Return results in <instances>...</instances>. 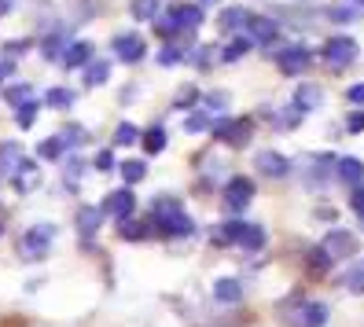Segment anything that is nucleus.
<instances>
[{
	"instance_id": "obj_1",
	"label": "nucleus",
	"mask_w": 364,
	"mask_h": 327,
	"mask_svg": "<svg viewBox=\"0 0 364 327\" xmlns=\"http://www.w3.org/2000/svg\"><path fill=\"white\" fill-rule=\"evenodd\" d=\"M210 136L218 144H228V147H247L250 136H254V118H218L210 125Z\"/></svg>"
},
{
	"instance_id": "obj_2",
	"label": "nucleus",
	"mask_w": 364,
	"mask_h": 327,
	"mask_svg": "<svg viewBox=\"0 0 364 327\" xmlns=\"http://www.w3.org/2000/svg\"><path fill=\"white\" fill-rule=\"evenodd\" d=\"M320 55H324V63L331 70H346L350 63L357 59V41L346 37V33H335L324 41V48H320Z\"/></svg>"
},
{
	"instance_id": "obj_3",
	"label": "nucleus",
	"mask_w": 364,
	"mask_h": 327,
	"mask_svg": "<svg viewBox=\"0 0 364 327\" xmlns=\"http://www.w3.org/2000/svg\"><path fill=\"white\" fill-rule=\"evenodd\" d=\"M272 63L280 67V74L298 77V74H306V70H309L313 52H309L306 45H287V48H276V52H272Z\"/></svg>"
},
{
	"instance_id": "obj_4",
	"label": "nucleus",
	"mask_w": 364,
	"mask_h": 327,
	"mask_svg": "<svg viewBox=\"0 0 364 327\" xmlns=\"http://www.w3.org/2000/svg\"><path fill=\"white\" fill-rule=\"evenodd\" d=\"M169 23H173L181 33H188V30H199L203 23H206V8L203 4H191V0H177V4H169L166 11H162Z\"/></svg>"
},
{
	"instance_id": "obj_5",
	"label": "nucleus",
	"mask_w": 364,
	"mask_h": 327,
	"mask_svg": "<svg viewBox=\"0 0 364 327\" xmlns=\"http://www.w3.org/2000/svg\"><path fill=\"white\" fill-rule=\"evenodd\" d=\"M111 48H114V59H118V63L133 67V63H140V59L147 55V41H144L140 33H133V30H125V33H114Z\"/></svg>"
},
{
	"instance_id": "obj_6",
	"label": "nucleus",
	"mask_w": 364,
	"mask_h": 327,
	"mask_svg": "<svg viewBox=\"0 0 364 327\" xmlns=\"http://www.w3.org/2000/svg\"><path fill=\"white\" fill-rule=\"evenodd\" d=\"M221 199H225V210L228 213H243L250 206V199H254V181L243 177V173H240V177H228Z\"/></svg>"
},
{
	"instance_id": "obj_7",
	"label": "nucleus",
	"mask_w": 364,
	"mask_h": 327,
	"mask_svg": "<svg viewBox=\"0 0 364 327\" xmlns=\"http://www.w3.org/2000/svg\"><path fill=\"white\" fill-rule=\"evenodd\" d=\"M151 221V217H147ZM155 232L166 235V239H188V235H196V221L184 213V210H173V213H166V217H155Z\"/></svg>"
},
{
	"instance_id": "obj_8",
	"label": "nucleus",
	"mask_w": 364,
	"mask_h": 327,
	"mask_svg": "<svg viewBox=\"0 0 364 327\" xmlns=\"http://www.w3.org/2000/svg\"><path fill=\"white\" fill-rule=\"evenodd\" d=\"M100 210H103V217H114V221L136 213V191H133V184H125V188L111 191V195H107V199L100 203Z\"/></svg>"
},
{
	"instance_id": "obj_9",
	"label": "nucleus",
	"mask_w": 364,
	"mask_h": 327,
	"mask_svg": "<svg viewBox=\"0 0 364 327\" xmlns=\"http://www.w3.org/2000/svg\"><path fill=\"white\" fill-rule=\"evenodd\" d=\"M52 239H55V225H33V228H26V235H23L18 247H23L26 257H48Z\"/></svg>"
},
{
	"instance_id": "obj_10",
	"label": "nucleus",
	"mask_w": 364,
	"mask_h": 327,
	"mask_svg": "<svg viewBox=\"0 0 364 327\" xmlns=\"http://www.w3.org/2000/svg\"><path fill=\"white\" fill-rule=\"evenodd\" d=\"M243 30L250 33L254 45H265V48L280 41V23H276V18H269V15H254V11H250V18H247Z\"/></svg>"
},
{
	"instance_id": "obj_11",
	"label": "nucleus",
	"mask_w": 364,
	"mask_h": 327,
	"mask_svg": "<svg viewBox=\"0 0 364 327\" xmlns=\"http://www.w3.org/2000/svg\"><path fill=\"white\" fill-rule=\"evenodd\" d=\"M254 166H258V173H262V177H269V181H284L287 173H291V162L280 155V151H258Z\"/></svg>"
},
{
	"instance_id": "obj_12",
	"label": "nucleus",
	"mask_w": 364,
	"mask_h": 327,
	"mask_svg": "<svg viewBox=\"0 0 364 327\" xmlns=\"http://www.w3.org/2000/svg\"><path fill=\"white\" fill-rule=\"evenodd\" d=\"M320 247H324L331 257H353V254H357V235L346 232V228H331Z\"/></svg>"
},
{
	"instance_id": "obj_13",
	"label": "nucleus",
	"mask_w": 364,
	"mask_h": 327,
	"mask_svg": "<svg viewBox=\"0 0 364 327\" xmlns=\"http://www.w3.org/2000/svg\"><path fill=\"white\" fill-rule=\"evenodd\" d=\"M320 103H324V89H320V85H313V81H298L294 85L291 107H298L302 114H309V111H316Z\"/></svg>"
},
{
	"instance_id": "obj_14",
	"label": "nucleus",
	"mask_w": 364,
	"mask_h": 327,
	"mask_svg": "<svg viewBox=\"0 0 364 327\" xmlns=\"http://www.w3.org/2000/svg\"><path fill=\"white\" fill-rule=\"evenodd\" d=\"M151 235H155V225L147 221V217L140 221V217L129 213L118 221V239H125V243H144V239H151Z\"/></svg>"
},
{
	"instance_id": "obj_15",
	"label": "nucleus",
	"mask_w": 364,
	"mask_h": 327,
	"mask_svg": "<svg viewBox=\"0 0 364 327\" xmlns=\"http://www.w3.org/2000/svg\"><path fill=\"white\" fill-rule=\"evenodd\" d=\"M89 59H96V48H92V41H70L67 48H63V70H81Z\"/></svg>"
},
{
	"instance_id": "obj_16",
	"label": "nucleus",
	"mask_w": 364,
	"mask_h": 327,
	"mask_svg": "<svg viewBox=\"0 0 364 327\" xmlns=\"http://www.w3.org/2000/svg\"><path fill=\"white\" fill-rule=\"evenodd\" d=\"M188 55H191V45H181V37H177L169 45H162L155 59H159V67H181V63H188Z\"/></svg>"
},
{
	"instance_id": "obj_17",
	"label": "nucleus",
	"mask_w": 364,
	"mask_h": 327,
	"mask_svg": "<svg viewBox=\"0 0 364 327\" xmlns=\"http://www.w3.org/2000/svg\"><path fill=\"white\" fill-rule=\"evenodd\" d=\"M18 162H23V144L4 140L0 144V177H11V173L18 169Z\"/></svg>"
},
{
	"instance_id": "obj_18",
	"label": "nucleus",
	"mask_w": 364,
	"mask_h": 327,
	"mask_svg": "<svg viewBox=\"0 0 364 327\" xmlns=\"http://www.w3.org/2000/svg\"><path fill=\"white\" fill-rule=\"evenodd\" d=\"M74 221H77L81 239H89V235H96V232H100V225H103V210H100V206H81Z\"/></svg>"
},
{
	"instance_id": "obj_19",
	"label": "nucleus",
	"mask_w": 364,
	"mask_h": 327,
	"mask_svg": "<svg viewBox=\"0 0 364 327\" xmlns=\"http://www.w3.org/2000/svg\"><path fill=\"white\" fill-rule=\"evenodd\" d=\"M302 257H306V269H309V276H328V272H331V265H335V257H331L324 247H309Z\"/></svg>"
},
{
	"instance_id": "obj_20",
	"label": "nucleus",
	"mask_w": 364,
	"mask_h": 327,
	"mask_svg": "<svg viewBox=\"0 0 364 327\" xmlns=\"http://www.w3.org/2000/svg\"><path fill=\"white\" fill-rule=\"evenodd\" d=\"M250 48H254L250 33H247V30H240V33H232V41H228V45L221 48V59H225V63H240V59H243Z\"/></svg>"
},
{
	"instance_id": "obj_21",
	"label": "nucleus",
	"mask_w": 364,
	"mask_h": 327,
	"mask_svg": "<svg viewBox=\"0 0 364 327\" xmlns=\"http://www.w3.org/2000/svg\"><path fill=\"white\" fill-rule=\"evenodd\" d=\"M85 89H100V85H107V77H111V63H103V59H89L85 63Z\"/></svg>"
},
{
	"instance_id": "obj_22",
	"label": "nucleus",
	"mask_w": 364,
	"mask_h": 327,
	"mask_svg": "<svg viewBox=\"0 0 364 327\" xmlns=\"http://www.w3.org/2000/svg\"><path fill=\"white\" fill-rule=\"evenodd\" d=\"M166 144H169V136H166V129H162V125H151V129H144V133H140L144 155H162Z\"/></svg>"
},
{
	"instance_id": "obj_23",
	"label": "nucleus",
	"mask_w": 364,
	"mask_h": 327,
	"mask_svg": "<svg viewBox=\"0 0 364 327\" xmlns=\"http://www.w3.org/2000/svg\"><path fill=\"white\" fill-rule=\"evenodd\" d=\"M324 323H328V305H320V301L302 305V313L294 320V327H324Z\"/></svg>"
},
{
	"instance_id": "obj_24",
	"label": "nucleus",
	"mask_w": 364,
	"mask_h": 327,
	"mask_svg": "<svg viewBox=\"0 0 364 327\" xmlns=\"http://www.w3.org/2000/svg\"><path fill=\"white\" fill-rule=\"evenodd\" d=\"M247 18H250V11H247V8H240V4H232V8H225V11H221V18H218V26H221L225 33H240V30L247 26Z\"/></svg>"
},
{
	"instance_id": "obj_25",
	"label": "nucleus",
	"mask_w": 364,
	"mask_h": 327,
	"mask_svg": "<svg viewBox=\"0 0 364 327\" xmlns=\"http://www.w3.org/2000/svg\"><path fill=\"white\" fill-rule=\"evenodd\" d=\"M37 159L41 162H63V159H67V144H63V136L55 133L48 140H41L37 144Z\"/></svg>"
},
{
	"instance_id": "obj_26",
	"label": "nucleus",
	"mask_w": 364,
	"mask_h": 327,
	"mask_svg": "<svg viewBox=\"0 0 364 327\" xmlns=\"http://www.w3.org/2000/svg\"><path fill=\"white\" fill-rule=\"evenodd\" d=\"M213 298L225 301V305H235V301L243 298V283H240V279H232V276H225V279L213 283Z\"/></svg>"
},
{
	"instance_id": "obj_27",
	"label": "nucleus",
	"mask_w": 364,
	"mask_h": 327,
	"mask_svg": "<svg viewBox=\"0 0 364 327\" xmlns=\"http://www.w3.org/2000/svg\"><path fill=\"white\" fill-rule=\"evenodd\" d=\"M0 100H4L11 111L18 103H26V100H33V85L30 81H15V85H4V89H0Z\"/></svg>"
},
{
	"instance_id": "obj_28",
	"label": "nucleus",
	"mask_w": 364,
	"mask_h": 327,
	"mask_svg": "<svg viewBox=\"0 0 364 327\" xmlns=\"http://www.w3.org/2000/svg\"><path fill=\"white\" fill-rule=\"evenodd\" d=\"M335 162H338V177L346 181L350 188L364 184V162H360V159H350V155H346V159H335Z\"/></svg>"
},
{
	"instance_id": "obj_29",
	"label": "nucleus",
	"mask_w": 364,
	"mask_h": 327,
	"mask_svg": "<svg viewBox=\"0 0 364 327\" xmlns=\"http://www.w3.org/2000/svg\"><path fill=\"white\" fill-rule=\"evenodd\" d=\"M45 107H52V111H70L74 107V89H67V85H52V89L45 92Z\"/></svg>"
},
{
	"instance_id": "obj_30",
	"label": "nucleus",
	"mask_w": 364,
	"mask_h": 327,
	"mask_svg": "<svg viewBox=\"0 0 364 327\" xmlns=\"http://www.w3.org/2000/svg\"><path fill=\"white\" fill-rule=\"evenodd\" d=\"M70 45V41H67V33H63V30H55V33H48L45 41H41V55H45V59H52V63H59L63 59V48H67Z\"/></svg>"
},
{
	"instance_id": "obj_31",
	"label": "nucleus",
	"mask_w": 364,
	"mask_h": 327,
	"mask_svg": "<svg viewBox=\"0 0 364 327\" xmlns=\"http://www.w3.org/2000/svg\"><path fill=\"white\" fill-rule=\"evenodd\" d=\"M129 15L136 23H155L162 15V8H159V0H129Z\"/></svg>"
},
{
	"instance_id": "obj_32",
	"label": "nucleus",
	"mask_w": 364,
	"mask_h": 327,
	"mask_svg": "<svg viewBox=\"0 0 364 327\" xmlns=\"http://www.w3.org/2000/svg\"><path fill=\"white\" fill-rule=\"evenodd\" d=\"M199 103H203V92L196 85H181L177 96H173V111H196Z\"/></svg>"
},
{
	"instance_id": "obj_33",
	"label": "nucleus",
	"mask_w": 364,
	"mask_h": 327,
	"mask_svg": "<svg viewBox=\"0 0 364 327\" xmlns=\"http://www.w3.org/2000/svg\"><path fill=\"white\" fill-rule=\"evenodd\" d=\"M118 169H122V181H125V184H140V181L147 177V162H144V159H122Z\"/></svg>"
},
{
	"instance_id": "obj_34",
	"label": "nucleus",
	"mask_w": 364,
	"mask_h": 327,
	"mask_svg": "<svg viewBox=\"0 0 364 327\" xmlns=\"http://www.w3.org/2000/svg\"><path fill=\"white\" fill-rule=\"evenodd\" d=\"M41 107H45V103H37V100L18 103V107H15V125H18V129H33V122H37V114H41Z\"/></svg>"
},
{
	"instance_id": "obj_35",
	"label": "nucleus",
	"mask_w": 364,
	"mask_h": 327,
	"mask_svg": "<svg viewBox=\"0 0 364 327\" xmlns=\"http://www.w3.org/2000/svg\"><path fill=\"white\" fill-rule=\"evenodd\" d=\"M210 125H213V118H210L206 111H188V118H184V133L203 136V133H210Z\"/></svg>"
},
{
	"instance_id": "obj_36",
	"label": "nucleus",
	"mask_w": 364,
	"mask_h": 327,
	"mask_svg": "<svg viewBox=\"0 0 364 327\" xmlns=\"http://www.w3.org/2000/svg\"><path fill=\"white\" fill-rule=\"evenodd\" d=\"M188 63H196L199 70H210L213 63H218V48H213V45H191V55H188Z\"/></svg>"
},
{
	"instance_id": "obj_37",
	"label": "nucleus",
	"mask_w": 364,
	"mask_h": 327,
	"mask_svg": "<svg viewBox=\"0 0 364 327\" xmlns=\"http://www.w3.org/2000/svg\"><path fill=\"white\" fill-rule=\"evenodd\" d=\"M114 144H118V147L140 144V129H136L133 122H118V129H114Z\"/></svg>"
},
{
	"instance_id": "obj_38",
	"label": "nucleus",
	"mask_w": 364,
	"mask_h": 327,
	"mask_svg": "<svg viewBox=\"0 0 364 327\" xmlns=\"http://www.w3.org/2000/svg\"><path fill=\"white\" fill-rule=\"evenodd\" d=\"M240 247H243V250H262V247H265V228H262V225H247Z\"/></svg>"
},
{
	"instance_id": "obj_39",
	"label": "nucleus",
	"mask_w": 364,
	"mask_h": 327,
	"mask_svg": "<svg viewBox=\"0 0 364 327\" xmlns=\"http://www.w3.org/2000/svg\"><path fill=\"white\" fill-rule=\"evenodd\" d=\"M59 136H63V144H67V151L89 140V136H85V129H81V125H74V122H70V125H63V129H59Z\"/></svg>"
},
{
	"instance_id": "obj_40",
	"label": "nucleus",
	"mask_w": 364,
	"mask_h": 327,
	"mask_svg": "<svg viewBox=\"0 0 364 327\" xmlns=\"http://www.w3.org/2000/svg\"><path fill=\"white\" fill-rule=\"evenodd\" d=\"M328 18H331V23H338V26H346V23H353V18H357V8H350V4H331V8H328Z\"/></svg>"
},
{
	"instance_id": "obj_41",
	"label": "nucleus",
	"mask_w": 364,
	"mask_h": 327,
	"mask_svg": "<svg viewBox=\"0 0 364 327\" xmlns=\"http://www.w3.org/2000/svg\"><path fill=\"white\" fill-rule=\"evenodd\" d=\"M203 107H206V114H221L228 107V92H203Z\"/></svg>"
},
{
	"instance_id": "obj_42",
	"label": "nucleus",
	"mask_w": 364,
	"mask_h": 327,
	"mask_svg": "<svg viewBox=\"0 0 364 327\" xmlns=\"http://www.w3.org/2000/svg\"><path fill=\"white\" fill-rule=\"evenodd\" d=\"M247 225H250V221H240V217H232V221H225V225H221V232H225L228 243H240L243 232H247Z\"/></svg>"
},
{
	"instance_id": "obj_43",
	"label": "nucleus",
	"mask_w": 364,
	"mask_h": 327,
	"mask_svg": "<svg viewBox=\"0 0 364 327\" xmlns=\"http://www.w3.org/2000/svg\"><path fill=\"white\" fill-rule=\"evenodd\" d=\"M118 162H114V151L111 147H103V151H96V159H92V169L96 173H111Z\"/></svg>"
},
{
	"instance_id": "obj_44",
	"label": "nucleus",
	"mask_w": 364,
	"mask_h": 327,
	"mask_svg": "<svg viewBox=\"0 0 364 327\" xmlns=\"http://www.w3.org/2000/svg\"><path fill=\"white\" fill-rule=\"evenodd\" d=\"M346 291L364 294V261H360V265H353V269L346 272Z\"/></svg>"
},
{
	"instance_id": "obj_45",
	"label": "nucleus",
	"mask_w": 364,
	"mask_h": 327,
	"mask_svg": "<svg viewBox=\"0 0 364 327\" xmlns=\"http://www.w3.org/2000/svg\"><path fill=\"white\" fill-rule=\"evenodd\" d=\"M63 173H67V181H77L85 173V159L81 155H67V162H63Z\"/></svg>"
},
{
	"instance_id": "obj_46",
	"label": "nucleus",
	"mask_w": 364,
	"mask_h": 327,
	"mask_svg": "<svg viewBox=\"0 0 364 327\" xmlns=\"http://www.w3.org/2000/svg\"><path fill=\"white\" fill-rule=\"evenodd\" d=\"M346 133L350 136H360L364 133V111H360V107H353V111L346 114Z\"/></svg>"
},
{
	"instance_id": "obj_47",
	"label": "nucleus",
	"mask_w": 364,
	"mask_h": 327,
	"mask_svg": "<svg viewBox=\"0 0 364 327\" xmlns=\"http://www.w3.org/2000/svg\"><path fill=\"white\" fill-rule=\"evenodd\" d=\"M33 48V41H4V55H11V59H18V55H23V52H30Z\"/></svg>"
},
{
	"instance_id": "obj_48",
	"label": "nucleus",
	"mask_w": 364,
	"mask_h": 327,
	"mask_svg": "<svg viewBox=\"0 0 364 327\" xmlns=\"http://www.w3.org/2000/svg\"><path fill=\"white\" fill-rule=\"evenodd\" d=\"M15 67H18V63H15L11 55H4V59H0V89H4V85L11 81V74H15Z\"/></svg>"
},
{
	"instance_id": "obj_49",
	"label": "nucleus",
	"mask_w": 364,
	"mask_h": 327,
	"mask_svg": "<svg viewBox=\"0 0 364 327\" xmlns=\"http://www.w3.org/2000/svg\"><path fill=\"white\" fill-rule=\"evenodd\" d=\"M350 210H353L357 217H364V184H357V188L350 191Z\"/></svg>"
},
{
	"instance_id": "obj_50",
	"label": "nucleus",
	"mask_w": 364,
	"mask_h": 327,
	"mask_svg": "<svg viewBox=\"0 0 364 327\" xmlns=\"http://www.w3.org/2000/svg\"><path fill=\"white\" fill-rule=\"evenodd\" d=\"M346 103L364 107V85H350V89H346Z\"/></svg>"
},
{
	"instance_id": "obj_51",
	"label": "nucleus",
	"mask_w": 364,
	"mask_h": 327,
	"mask_svg": "<svg viewBox=\"0 0 364 327\" xmlns=\"http://www.w3.org/2000/svg\"><path fill=\"white\" fill-rule=\"evenodd\" d=\"M8 11H11V0H0V18H4Z\"/></svg>"
},
{
	"instance_id": "obj_52",
	"label": "nucleus",
	"mask_w": 364,
	"mask_h": 327,
	"mask_svg": "<svg viewBox=\"0 0 364 327\" xmlns=\"http://www.w3.org/2000/svg\"><path fill=\"white\" fill-rule=\"evenodd\" d=\"M199 4H203V8H213V4H221V0H199Z\"/></svg>"
},
{
	"instance_id": "obj_53",
	"label": "nucleus",
	"mask_w": 364,
	"mask_h": 327,
	"mask_svg": "<svg viewBox=\"0 0 364 327\" xmlns=\"http://www.w3.org/2000/svg\"><path fill=\"white\" fill-rule=\"evenodd\" d=\"M0 235H4V217H0Z\"/></svg>"
},
{
	"instance_id": "obj_54",
	"label": "nucleus",
	"mask_w": 364,
	"mask_h": 327,
	"mask_svg": "<svg viewBox=\"0 0 364 327\" xmlns=\"http://www.w3.org/2000/svg\"><path fill=\"white\" fill-rule=\"evenodd\" d=\"M353 4H364V0H353Z\"/></svg>"
}]
</instances>
